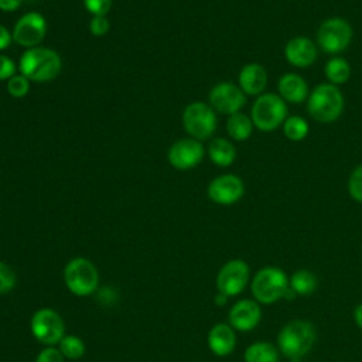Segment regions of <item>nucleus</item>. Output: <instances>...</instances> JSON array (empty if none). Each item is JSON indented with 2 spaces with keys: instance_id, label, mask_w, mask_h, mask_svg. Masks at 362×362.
<instances>
[{
  "instance_id": "1",
  "label": "nucleus",
  "mask_w": 362,
  "mask_h": 362,
  "mask_svg": "<svg viewBox=\"0 0 362 362\" xmlns=\"http://www.w3.org/2000/svg\"><path fill=\"white\" fill-rule=\"evenodd\" d=\"M62 61L55 49L47 47H34L25 49L18 61V71L30 82H48L58 76Z\"/></svg>"
},
{
  "instance_id": "2",
  "label": "nucleus",
  "mask_w": 362,
  "mask_h": 362,
  "mask_svg": "<svg viewBox=\"0 0 362 362\" xmlns=\"http://www.w3.org/2000/svg\"><path fill=\"white\" fill-rule=\"evenodd\" d=\"M345 107L341 89L329 82L317 85L307 98L308 115L320 123H332L339 119Z\"/></svg>"
},
{
  "instance_id": "3",
  "label": "nucleus",
  "mask_w": 362,
  "mask_h": 362,
  "mask_svg": "<svg viewBox=\"0 0 362 362\" xmlns=\"http://www.w3.org/2000/svg\"><path fill=\"white\" fill-rule=\"evenodd\" d=\"M315 339L317 331L310 321L293 320L280 329L277 335V348L284 356L298 359L311 351Z\"/></svg>"
},
{
  "instance_id": "4",
  "label": "nucleus",
  "mask_w": 362,
  "mask_h": 362,
  "mask_svg": "<svg viewBox=\"0 0 362 362\" xmlns=\"http://www.w3.org/2000/svg\"><path fill=\"white\" fill-rule=\"evenodd\" d=\"M250 119L257 130L263 133L274 132L287 119V105L279 93H262L252 105Z\"/></svg>"
},
{
  "instance_id": "5",
  "label": "nucleus",
  "mask_w": 362,
  "mask_h": 362,
  "mask_svg": "<svg viewBox=\"0 0 362 362\" xmlns=\"http://www.w3.org/2000/svg\"><path fill=\"white\" fill-rule=\"evenodd\" d=\"M288 288V277L279 267L260 269L250 283V290L259 304H272L283 298Z\"/></svg>"
},
{
  "instance_id": "6",
  "label": "nucleus",
  "mask_w": 362,
  "mask_h": 362,
  "mask_svg": "<svg viewBox=\"0 0 362 362\" xmlns=\"http://www.w3.org/2000/svg\"><path fill=\"white\" fill-rule=\"evenodd\" d=\"M317 45L321 51L331 55L344 52L352 42V25L342 17H329L324 20L317 30Z\"/></svg>"
},
{
  "instance_id": "7",
  "label": "nucleus",
  "mask_w": 362,
  "mask_h": 362,
  "mask_svg": "<svg viewBox=\"0 0 362 362\" xmlns=\"http://www.w3.org/2000/svg\"><path fill=\"white\" fill-rule=\"evenodd\" d=\"M185 133L195 140H206L216 130V113L211 105L205 102H191L181 115Z\"/></svg>"
},
{
  "instance_id": "8",
  "label": "nucleus",
  "mask_w": 362,
  "mask_h": 362,
  "mask_svg": "<svg viewBox=\"0 0 362 362\" xmlns=\"http://www.w3.org/2000/svg\"><path fill=\"white\" fill-rule=\"evenodd\" d=\"M64 281L72 294L83 297L96 290L99 274L90 260L85 257H75L69 260L64 269Z\"/></svg>"
},
{
  "instance_id": "9",
  "label": "nucleus",
  "mask_w": 362,
  "mask_h": 362,
  "mask_svg": "<svg viewBox=\"0 0 362 362\" xmlns=\"http://www.w3.org/2000/svg\"><path fill=\"white\" fill-rule=\"evenodd\" d=\"M30 327L34 338L47 346H54L64 338V321L61 315L51 308L37 310L31 317Z\"/></svg>"
},
{
  "instance_id": "10",
  "label": "nucleus",
  "mask_w": 362,
  "mask_h": 362,
  "mask_svg": "<svg viewBox=\"0 0 362 362\" xmlns=\"http://www.w3.org/2000/svg\"><path fill=\"white\" fill-rule=\"evenodd\" d=\"M47 34V20L38 11L23 14L14 24L11 35L13 41L24 48L38 47Z\"/></svg>"
},
{
  "instance_id": "11",
  "label": "nucleus",
  "mask_w": 362,
  "mask_h": 362,
  "mask_svg": "<svg viewBox=\"0 0 362 362\" xmlns=\"http://www.w3.org/2000/svg\"><path fill=\"white\" fill-rule=\"evenodd\" d=\"M249 264L242 259H232L226 262L216 274L218 293H222L226 297H233L245 290L249 283Z\"/></svg>"
},
{
  "instance_id": "12",
  "label": "nucleus",
  "mask_w": 362,
  "mask_h": 362,
  "mask_svg": "<svg viewBox=\"0 0 362 362\" xmlns=\"http://www.w3.org/2000/svg\"><path fill=\"white\" fill-rule=\"evenodd\" d=\"M208 99L215 112L228 116L240 112L246 105V95L243 90L239 88V85L229 81L214 85L208 93Z\"/></svg>"
},
{
  "instance_id": "13",
  "label": "nucleus",
  "mask_w": 362,
  "mask_h": 362,
  "mask_svg": "<svg viewBox=\"0 0 362 362\" xmlns=\"http://www.w3.org/2000/svg\"><path fill=\"white\" fill-rule=\"evenodd\" d=\"M205 156V147L199 140L192 137L180 139L173 143L167 151V158L171 167L177 170H191L197 167Z\"/></svg>"
},
{
  "instance_id": "14",
  "label": "nucleus",
  "mask_w": 362,
  "mask_h": 362,
  "mask_svg": "<svg viewBox=\"0 0 362 362\" xmlns=\"http://www.w3.org/2000/svg\"><path fill=\"white\" fill-rule=\"evenodd\" d=\"M209 199L218 205L236 204L245 194V184L235 174H222L215 177L206 188Z\"/></svg>"
},
{
  "instance_id": "15",
  "label": "nucleus",
  "mask_w": 362,
  "mask_h": 362,
  "mask_svg": "<svg viewBox=\"0 0 362 362\" xmlns=\"http://www.w3.org/2000/svg\"><path fill=\"white\" fill-rule=\"evenodd\" d=\"M318 57L317 44L304 35L290 38L284 45L286 61L296 68L311 66Z\"/></svg>"
},
{
  "instance_id": "16",
  "label": "nucleus",
  "mask_w": 362,
  "mask_h": 362,
  "mask_svg": "<svg viewBox=\"0 0 362 362\" xmlns=\"http://www.w3.org/2000/svg\"><path fill=\"white\" fill-rule=\"evenodd\" d=\"M262 320V308L256 300H240L229 310V325L242 332L252 331Z\"/></svg>"
},
{
  "instance_id": "17",
  "label": "nucleus",
  "mask_w": 362,
  "mask_h": 362,
  "mask_svg": "<svg viewBox=\"0 0 362 362\" xmlns=\"http://www.w3.org/2000/svg\"><path fill=\"white\" fill-rule=\"evenodd\" d=\"M238 85L246 96L262 95L267 86V72L260 64L249 62L239 71Z\"/></svg>"
},
{
  "instance_id": "18",
  "label": "nucleus",
  "mask_w": 362,
  "mask_h": 362,
  "mask_svg": "<svg viewBox=\"0 0 362 362\" xmlns=\"http://www.w3.org/2000/svg\"><path fill=\"white\" fill-rule=\"evenodd\" d=\"M279 96L284 102L290 103H303L308 98V83L307 81L294 72H287L280 76L277 82Z\"/></svg>"
},
{
  "instance_id": "19",
  "label": "nucleus",
  "mask_w": 362,
  "mask_h": 362,
  "mask_svg": "<svg viewBox=\"0 0 362 362\" xmlns=\"http://www.w3.org/2000/svg\"><path fill=\"white\" fill-rule=\"evenodd\" d=\"M208 346L216 356H226L236 346L235 329L229 324H215L208 332Z\"/></svg>"
},
{
  "instance_id": "20",
  "label": "nucleus",
  "mask_w": 362,
  "mask_h": 362,
  "mask_svg": "<svg viewBox=\"0 0 362 362\" xmlns=\"http://www.w3.org/2000/svg\"><path fill=\"white\" fill-rule=\"evenodd\" d=\"M209 160L218 167H229L236 158V148L232 141L223 137H216L208 144Z\"/></svg>"
},
{
  "instance_id": "21",
  "label": "nucleus",
  "mask_w": 362,
  "mask_h": 362,
  "mask_svg": "<svg viewBox=\"0 0 362 362\" xmlns=\"http://www.w3.org/2000/svg\"><path fill=\"white\" fill-rule=\"evenodd\" d=\"M280 351L273 344L266 341L253 342L245 349V362H279Z\"/></svg>"
},
{
  "instance_id": "22",
  "label": "nucleus",
  "mask_w": 362,
  "mask_h": 362,
  "mask_svg": "<svg viewBox=\"0 0 362 362\" xmlns=\"http://www.w3.org/2000/svg\"><path fill=\"white\" fill-rule=\"evenodd\" d=\"M253 127L255 126L252 119L242 112L230 115L226 120V132L229 137L235 141L247 140L253 133Z\"/></svg>"
},
{
  "instance_id": "23",
  "label": "nucleus",
  "mask_w": 362,
  "mask_h": 362,
  "mask_svg": "<svg viewBox=\"0 0 362 362\" xmlns=\"http://www.w3.org/2000/svg\"><path fill=\"white\" fill-rule=\"evenodd\" d=\"M324 74L329 83L338 86L348 82V79L351 78V65L345 58L335 55L329 61H327L324 66Z\"/></svg>"
},
{
  "instance_id": "24",
  "label": "nucleus",
  "mask_w": 362,
  "mask_h": 362,
  "mask_svg": "<svg viewBox=\"0 0 362 362\" xmlns=\"http://www.w3.org/2000/svg\"><path fill=\"white\" fill-rule=\"evenodd\" d=\"M288 286L296 293V296H310L315 291L318 281L314 273L301 269L291 274L288 279Z\"/></svg>"
},
{
  "instance_id": "25",
  "label": "nucleus",
  "mask_w": 362,
  "mask_h": 362,
  "mask_svg": "<svg viewBox=\"0 0 362 362\" xmlns=\"http://www.w3.org/2000/svg\"><path fill=\"white\" fill-rule=\"evenodd\" d=\"M281 127H283L284 136L291 141H301L303 139L307 137L308 130H310L308 122L298 115L287 116V119L284 120Z\"/></svg>"
},
{
  "instance_id": "26",
  "label": "nucleus",
  "mask_w": 362,
  "mask_h": 362,
  "mask_svg": "<svg viewBox=\"0 0 362 362\" xmlns=\"http://www.w3.org/2000/svg\"><path fill=\"white\" fill-rule=\"evenodd\" d=\"M59 351L64 358L79 359L85 354V344L76 335H64V338L59 341Z\"/></svg>"
},
{
  "instance_id": "27",
  "label": "nucleus",
  "mask_w": 362,
  "mask_h": 362,
  "mask_svg": "<svg viewBox=\"0 0 362 362\" xmlns=\"http://www.w3.org/2000/svg\"><path fill=\"white\" fill-rule=\"evenodd\" d=\"M7 92L11 98L21 99L30 92V81L24 75L16 74L7 81Z\"/></svg>"
},
{
  "instance_id": "28",
  "label": "nucleus",
  "mask_w": 362,
  "mask_h": 362,
  "mask_svg": "<svg viewBox=\"0 0 362 362\" xmlns=\"http://www.w3.org/2000/svg\"><path fill=\"white\" fill-rule=\"evenodd\" d=\"M348 194L354 201L362 204V164L356 165L349 174Z\"/></svg>"
},
{
  "instance_id": "29",
  "label": "nucleus",
  "mask_w": 362,
  "mask_h": 362,
  "mask_svg": "<svg viewBox=\"0 0 362 362\" xmlns=\"http://www.w3.org/2000/svg\"><path fill=\"white\" fill-rule=\"evenodd\" d=\"M16 281L14 270L8 264L0 262V296L10 293L14 288Z\"/></svg>"
},
{
  "instance_id": "30",
  "label": "nucleus",
  "mask_w": 362,
  "mask_h": 362,
  "mask_svg": "<svg viewBox=\"0 0 362 362\" xmlns=\"http://www.w3.org/2000/svg\"><path fill=\"white\" fill-rule=\"evenodd\" d=\"M109 28H110V23L106 18V16H92L89 21V31L92 35L103 37L105 34H107Z\"/></svg>"
},
{
  "instance_id": "31",
  "label": "nucleus",
  "mask_w": 362,
  "mask_h": 362,
  "mask_svg": "<svg viewBox=\"0 0 362 362\" xmlns=\"http://www.w3.org/2000/svg\"><path fill=\"white\" fill-rule=\"evenodd\" d=\"M83 6L92 16H106L112 7V0H83Z\"/></svg>"
},
{
  "instance_id": "32",
  "label": "nucleus",
  "mask_w": 362,
  "mask_h": 362,
  "mask_svg": "<svg viewBox=\"0 0 362 362\" xmlns=\"http://www.w3.org/2000/svg\"><path fill=\"white\" fill-rule=\"evenodd\" d=\"M16 62L10 57L0 54V81H8L11 76L16 75Z\"/></svg>"
},
{
  "instance_id": "33",
  "label": "nucleus",
  "mask_w": 362,
  "mask_h": 362,
  "mask_svg": "<svg viewBox=\"0 0 362 362\" xmlns=\"http://www.w3.org/2000/svg\"><path fill=\"white\" fill-rule=\"evenodd\" d=\"M35 362H64V355L54 346L44 348L35 358Z\"/></svg>"
},
{
  "instance_id": "34",
  "label": "nucleus",
  "mask_w": 362,
  "mask_h": 362,
  "mask_svg": "<svg viewBox=\"0 0 362 362\" xmlns=\"http://www.w3.org/2000/svg\"><path fill=\"white\" fill-rule=\"evenodd\" d=\"M11 41H13L11 33L3 24H0V51L6 49L11 44Z\"/></svg>"
},
{
  "instance_id": "35",
  "label": "nucleus",
  "mask_w": 362,
  "mask_h": 362,
  "mask_svg": "<svg viewBox=\"0 0 362 362\" xmlns=\"http://www.w3.org/2000/svg\"><path fill=\"white\" fill-rule=\"evenodd\" d=\"M23 0H0V10L1 11H14L21 6Z\"/></svg>"
},
{
  "instance_id": "36",
  "label": "nucleus",
  "mask_w": 362,
  "mask_h": 362,
  "mask_svg": "<svg viewBox=\"0 0 362 362\" xmlns=\"http://www.w3.org/2000/svg\"><path fill=\"white\" fill-rule=\"evenodd\" d=\"M354 320L356 322V325L362 329V303L356 305V308L354 310Z\"/></svg>"
},
{
  "instance_id": "37",
  "label": "nucleus",
  "mask_w": 362,
  "mask_h": 362,
  "mask_svg": "<svg viewBox=\"0 0 362 362\" xmlns=\"http://www.w3.org/2000/svg\"><path fill=\"white\" fill-rule=\"evenodd\" d=\"M226 301H228V297H226L225 294H222V293H218V294L215 296V303H216L218 305H223Z\"/></svg>"
}]
</instances>
